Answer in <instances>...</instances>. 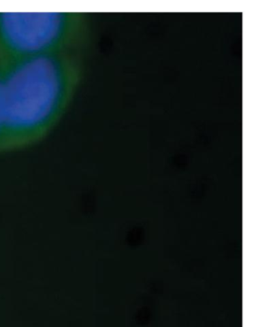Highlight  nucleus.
<instances>
[{
  "label": "nucleus",
  "instance_id": "1",
  "mask_svg": "<svg viewBox=\"0 0 256 327\" xmlns=\"http://www.w3.org/2000/svg\"><path fill=\"white\" fill-rule=\"evenodd\" d=\"M84 71V54L80 53L3 63L4 127L0 152L21 150L48 136L73 102Z\"/></svg>",
  "mask_w": 256,
  "mask_h": 327
},
{
  "label": "nucleus",
  "instance_id": "2",
  "mask_svg": "<svg viewBox=\"0 0 256 327\" xmlns=\"http://www.w3.org/2000/svg\"><path fill=\"white\" fill-rule=\"evenodd\" d=\"M84 12H0V61L60 53L84 54L92 40Z\"/></svg>",
  "mask_w": 256,
  "mask_h": 327
},
{
  "label": "nucleus",
  "instance_id": "3",
  "mask_svg": "<svg viewBox=\"0 0 256 327\" xmlns=\"http://www.w3.org/2000/svg\"><path fill=\"white\" fill-rule=\"evenodd\" d=\"M4 127V115H3V63L0 61V148H1L2 137Z\"/></svg>",
  "mask_w": 256,
  "mask_h": 327
}]
</instances>
